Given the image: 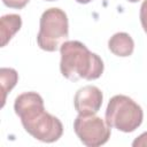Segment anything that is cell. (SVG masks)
<instances>
[{
    "label": "cell",
    "instance_id": "6da1fadb",
    "mask_svg": "<svg viewBox=\"0 0 147 147\" xmlns=\"http://www.w3.org/2000/svg\"><path fill=\"white\" fill-rule=\"evenodd\" d=\"M15 114L25 131L42 142L57 141L63 133L61 121L45 110L44 100L37 92L20 94L14 102Z\"/></svg>",
    "mask_w": 147,
    "mask_h": 147
},
{
    "label": "cell",
    "instance_id": "7a4b0ae2",
    "mask_svg": "<svg viewBox=\"0 0 147 147\" xmlns=\"http://www.w3.org/2000/svg\"><path fill=\"white\" fill-rule=\"evenodd\" d=\"M61 74L71 82L98 79L103 72V61L78 40H67L60 47Z\"/></svg>",
    "mask_w": 147,
    "mask_h": 147
},
{
    "label": "cell",
    "instance_id": "3957f363",
    "mask_svg": "<svg viewBox=\"0 0 147 147\" xmlns=\"http://www.w3.org/2000/svg\"><path fill=\"white\" fill-rule=\"evenodd\" d=\"M69 37V23L67 14L60 8L46 9L39 22L37 36L38 46L46 52L57 51Z\"/></svg>",
    "mask_w": 147,
    "mask_h": 147
},
{
    "label": "cell",
    "instance_id": "277c9868",
    "mask_svg": "<svg viewBox=\"0 0 147 147\" xmlns=\"http://www.w3.org/2000/svg\"><path fill=\"white\" fill-rule=\"evenodd\" d=\"M144 118L141 107L126 95H114L106 109V123L122 132L129 133L137 130Z\"/></svg>",
    "mask_w": 147,
    "mask_h": 147
},
{
    "label": "cell",
    "instance_id": "5b68a950",
    "mask_svg": "<svg viewBox=\"0 0 147 147\" xmlns=\"http://www.w3.org/2000/svg\"><path fill=\"white\" fill-rule=\"evenodd\" d=\"M74 130L79 140L87 147L105 145L110 138V126L95 115H79L74 122Z\"/></svg>",
    "mask_w": 147,
    "mask_h": 147
},
{
    "label": "cell",
    "instance_id": "8992f818",
    "mask_svg": "<svg viewBox=\"0 0 147 147\" xmlns=\"http://www.w3.org/2000/svg\"><path fill=\"white\" fill-rule=\"evenodd\" d=\"M102 100L103 95L99 87L86 85L76 92L74 106L79 115H95L101 108Z\"/></svg>",
    "mask_w": 147,
    "mask_h": 147
},
{
    "label": "cell",
    "instance_id": "52a82bcc",
    "mask_svg": "<svg viewBox=\"0 0 147 147\" xmlns=\"http://www.w3.org/2000/svg\"><path fill=\"white\" fill-rule=\"evenodd\" d=\"M108 47L113 54L121 57H126L133 53L134 41L129 33L117 32L113 34V37H110L108 41Z\"/></svg>",
    "mask_w": 147,
    "mask_h": 147
},
{
    "label": "cell",
    "instance_id": "ba28073f",
    "mask_svg": "<svg viewBox=\"0 0 147 147\" xmlns=\"http://www.w3.org/2000/svg\"><path fill=\"white\" fill-rule=\"evenodd\" d=\"M22 18L17 14H7L0 18V37L1 47H5L13 36L21 29Z\"/></svg>",
    "mask_w": 147,
    "mask_h": 147
},
{
    "label": "cell",
    "instance_id": "9c48e42d",
    "mask_svg": "<svg viewBox=\"0 0 147 147\" xmlns=\"http://www.w3.org/2000/svg\"><path fill=\"white\" fill-rule=\"evenodd\" d=\"M17 80H18V74L15 69H13V68H1L0 69V83H1V92H2L1 107L5 106L7 94L16 85Z\"/></svg>",
    "mask_w": 147,
    "mask_h": 147
},
{
    "label": "cell",
    "instance_id": "30bf717a",
    "mask_svg": "<svg viewBox=\"0 0 147 147\" xmlns=\"http://www.w3.org/2000/svg\"><path fill=\"white\" fill-rule=\"evenodd\" d=\"M140 22L144 31L147 33V0H144L140 7Z\"/></svg>",
    "mask_w": 147,
    "mask_h": 147
},
{
    "label": "cell",
    "instance_id": "8fae6325",
    "mask_svg": "<svg viewBox=\"0 0 147 147\" xmlns=\"http://www.w3.org/2000/svg\"><path fill=\"white\" fill-rule=\"evenodd\" d=\"M30 0H2V2L9 7V8H15V9H22L28 5Z\"/></svg>",
    "mask_w": 147,
    "mask_h": 147
},
{
    "label": "cell",
    "instance_id": "7c38bea8",
    "mask_svg": "<svg viewBox=\"0 0 147 147\" xmlns=\"http://www.w3.org/2000/svg\"><path fill=\"white\" fill-rule=\"evenodd\" d=\"M133 147H146L147 146V131L141 133L138 138H136L132 142Z\"/></svg>",
    "mask_w": 147,
    "mask_h": 147
},
{
    "label": "cell",
    "instance_id": "4fadbf2b",
    "mask_svg": "<svg viewBox=\"0 0 147 147\" xmlns=\"http://www.w3.org/2000/svg\"><path fill=\"white\" fill-rule=\"evenodd\" d=\"M77 2H79V3H88V2H91L92 0H76Z\"/></svg>",
    "mask_w": 147,
    "mask_h": 147
},
{
    "label": "cell",
    "instance_id": "5bb4252c",
    "mask_svg": "<svg viewBox=\"0 0 147 147\" xmlns=\"http://www.w3.org/2000/svg\"><path fill=\"white\" fill-rule=\"evenodd\" d=\"M127 1H129V2H138L139 0H127Z\"/></svg>",
    "mask_w": 147,
    "mask_h": 147
},
{
    "label": "cell",
    "instance_id": "9a60e30c",
    "mask_svg": "<svg viewBox=\"0 0 147 147\" xmlns=\"http://www.w3.org/2000/svg\"><path fill=\"white\" fill-rule=\"evenodd\" d=\"M45 1H55V0H45Z\"/></svg>",
    "mask_w": 147,
    "mask_h": 147
}]
</instances>
